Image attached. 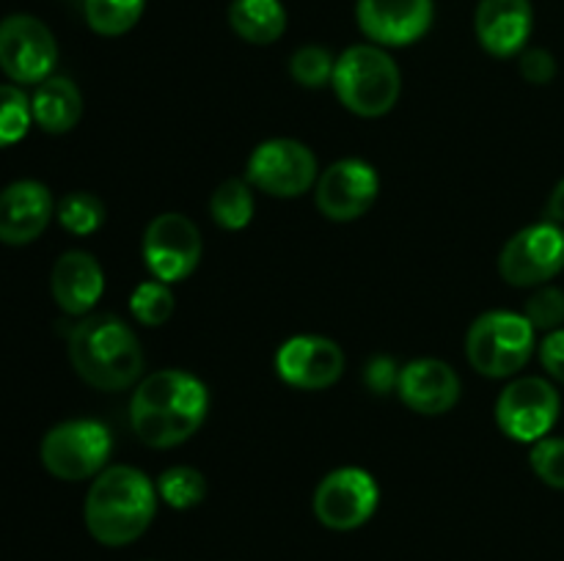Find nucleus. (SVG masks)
I'll return each mask as SVG.
<instances>
[{
  "label": "nucleus",
  "mask_w": 564,
  "mask_h": 561,
  "mask_svg": "<svg viewBox=\"0 0 564 561\" xmlns=\"http://www.w3.org/2000/svg\"><path fill=\"white\" fill-rule=\"evenodd\" d=\"M397 377H400V369L394 366L391 358H375L367 366V385L375 394H389L391 388H397Z\"/></svg>",
  "instance_id": "33"
},
{
  "label": "nucleus",
  "mask_w": 564,
  "mask_h": 561,
  "mask_svg": "<svg viewBox=\"0 0 564 561\" xmlns=\"http://www.w3.org/2000/svg\"><path fill=\"white\" fill-rule=\"evenodd\" d=\"M529 462L540 482L554 490H564V438H543L532 443Z\"/></svg>",
  "instance_id": "30"
},
{
  "label": "nucleus",
  "mask_w": 564,
  "mask_h": 561,
  "mask_svg": "<svg viewBox=\"0 0 564 561\" xmlns=\"http://www.w3.org/2000/svg\"><path fill=\"white\" fill-rule=\"evenodd\" d=\"M356 20L378 47H408L427 36L435 20L433 0H358Z\"/></svg>",
  "instance_id": "15"
},
{
  "label": "nucleus",
  "mask_w": 564,
  "mask_h": 561,
  "mask_svg": "<svg viewBox=\"0 0 564 561\" xmlns=\"http://www.w3.org/2000/svg\"><path fill=\"white\" fill-rule=\"evenodd\" d=\"M545 218H549L551 223L564 226V179L554 187V193H551L549 207H545Z\"/></svg>",
  "instance_id": "34"
},
{
  "label": "nucleus",
  "mask_w": 564,
  "mask_h": 561,
  "mask_svg": "<svg viewBox=\"0 0 564 561\" xmlns=\"http://www.w3.org/2000/svg\"><path fill=\"white\" fill-rule=\"evenodd\" d=\"M55 215L53 193L36 179L11 182L0 190V242L28 245L39 240Z\"/></svg>",
  "instance_id": "17"
},
{
  "label": "nucleus",
  "mask_w": 564,
  "mask_h": 561,
  "mask_svg": "<svg viewBox=\"0 0 564 561\" xmlns=\"http://www.w3.org/2000/svg\"><path fill=\"white\" fill-rule=\"evenodd\" d=\"M209 391L185 369H160L138 383L130 399V424L138 440L152 449H174L202 429Z\"/></svg>",
  "instance_id": "1"
},
{
  "label": "nucleus",
  "mask_w": 564,
  "mask_h": 561,
  "mask_svg": "<svg viewBox=\"0 0 564 561\" xmlns=\"http://www.w3.org/2000/svg\"><path fill=\"white\" fill-rule=\"evenodd\" d=\"M532 0H479L474 11V33L494 58H516L532 36Z\"/></svg>",
  "instance_id": "16"
},
{
  "label": "nucleus",
  "mask_w": 564,
  "mask_h": 561,
  "mask_svg": "<svg viewBox=\"0 0 564 561\" xmlns=\"http://www.w3.org/2000/svg\"><path fill=\"white\" fill-rule=\"evenodd\" d=\"M246 179L273 198H297L317 185L319 165L306 143L295 138H270L248 157Z\"/></svg>",
  "instance_id": "7"
},
{
  "label": "nucleus",
  "mask_w": 564,
  "mask_h": 561,
  "mask_svg": "<svg viewBox=\"0 0 564 561\" xmlns=\"http://www.w3.org/2000/svg\"><path fill=\"white\" fill-rule=\"evenodd\" d=\"M275 374L292 388H330L345 374V352L334 339H325V336H292L275 352Z\"/></svg>",
  "instance_id": "14"
},
{
  "label": "nucleus",
  "mask_w": 564,
  "mask_h": 561,
  "mask_svg": "<svg viewBox=\"0 0 564 561\" xmlns=\"http://www.w3.org/2000/svg\"><path fill=\"white\" fill-rule=\"evenodd\" d=\"M110 451H113V438L102 421L69 418L55 424L44 435L39 457L50 476L61 482H83V479H97L108 468Z\"/></svg>",
  "instance_id": "6"
},
{
  "label": "nucleus",
  "mask_w": 564,
  "mask_h": 561,
  "mask_svg": "<svg viewBox=\"0 0 564 561\" xmlns=\"http://www.w3.org/2000/svg\"><path fill=\"white\" fill-rule=\"evenodd\" d=\"M141 251L154 280L176 284L193 275L202 262V234L187 215L163 212L143 231Z\"/></svg>",
  "instance_id": "12"
},
{
  "label": "nucleus",
  "mask_w": 564,
  "mask_h": 561,
  "mask_svg": "<svg viewBox=\"0 0 564 561\" xmlns=\"http://www.w3.org/2000/svg\"><path fill=\"white\" fill-rule=\"evenodd\" d=\"M31 124V97L20 86H0V148L20 143Z\"/></svg>",
  "instance_id": "27"
},
{
  "label": "nucleus",
  "mask_w": 564,
  "mask_h": 561,
  "mask_svg": "<svg viewBox=\"0 0 564 561\" xmlns=\"http://www.w3.org/2000/svg\"><path fill=\"white\" fill-rule=\"evenodd\" d=\"M538 350V330L527 314L488 311L474 319L466 336L468 363L494 380L512 377Z\"/></svg>",
  "instance_id": "5"
},
{
  "label": "nucleus",
  "mask_w": 564,
  "mask_h": 561,
  "mask_svg": "<svg viewBox=\"0 0 564 561\" xmlns=\"http://www.w3.org/2000/svg\"><path fill=\"white\" fill-rule=\"evenodd\" d=\"M154 487H158V498L165 501L171 509L185 512L202 504L204 495H207V479L191 465H174L160 473Z\"/></svg>",
  "instance_id": "24"
},
{
  "label": "nucleus",
  "mask_w": 564,
  "mask_h": 561,
  "mask_svg": "<svg viewBox=\"0 0 564 561\" xmlns=\"http://www.w3.org/2000/svg\"><path fill=\"white\" fill-rule=\"evenodd\" d=\"M334 66L336 58L330 55V50L319 47V44H306L292 53L290 75L303 88H325L334 80Z\"/></svg>",
  "instance_id": "28"
},
{
  "label": "nucleus",
  "mask_w": 564,
  "mask_h": 561,
  "mask_svg": "<svg viewBox=\"0 0 564 561\" xmlns=\"http://www.w3.org/2000/svg\"><path fill=\"white\" fill-rule=\"evenodd\" d=\"M58 42L39 16L9 14L0 20V72L20 86H39L53 77Z\"/></svg>",
  "instance_id": "8"
},
{
  "label": "nucleus",
  "mask_w": 564,
  "mask_h": 561,
  "mask_svg": "<svg viewBox=\"0 0 564 561\" xmlns=\"http://www.w3.org/2000/svg\"><path fill=\"white\" fill-rule=\"evenodd\" d=\"M378 504V482L372 473L356 465L336 468L314 490V515L330 531H356L372 520Z\"/></svg>",
  "instance_id": "10"
},
{
  "label": "nucleus",
  "mask_w": 564,
  "mask_h": 561,
  "mask_svg": "<svg viewBox=\"0 0 564 561\" xmlns=\"http://www.w3.org/2000/svg\"><path fill=\"white\" fill-rule=\"evenodd\" d=\"M330 86L350 113L361 119H380L394 110L402 91V75L386 47L352 44L336 58Z\"/></svg>",
  "instance_id": "4"
},
{
  "label": "nucleus",
  "mask_w": 564,
  "mask_h": 561,
  "mask_svg": "<svg viewBox=\"0 0 564 561\" xmlns=\"http://www.w3.org/2000/svg\"><path fill=\"white\" fill-rule=\"evenodd\" d=\"M564 270V229L560 223H532L501 248L499 273L512 286H543Z\"/></svg>",
  "instance_id": "11"
},
{
  "label": "nucleus",
  "mask_w": 564,
  "mask_h": 561,
  "mask_svg": "<svg viewBox=\"0 0 564 561\" xmlns=\"http://www.w3.org/2000/svg\"><path fill=\"white\" fill-rule=\"evenodd\" d=\"M50 292L58 308L69 317H86L105 292V273L86 251H66L50 275Z\"/></svg>",
  "instance_id": "19"
},
{
  "label": "nucleus",
  "mask_w": 564,
  "mask_h": 561,
  "mask_svg": "<svg viewBox=\"0 0 564 561\" xmlns=\"http://www.w3.org/2000/svg\"><path fill=\"white\" fill-rule=\"evenodd\" d=\"M158 512V487L132 465H110L91 482L83 506L86 528L99 544L124 548L147 534Z\"/></svg>",
  "instance_id": "2"
},
{
  "label": "nucleus",
  "mask_w": 564,
  "mask_h": 561,
  "mask_svg": "<svg viewBox=\"0 0 564 561\" xmlns=\"http://www.w3.org/2000/svg\"><path fill=\"white\" fill-rule=\"evenodd\" d=\"M562 413L560 391L543 377H521L507 385L496 399V424L518 443L549 438Z\"/></svg>",
  "instance_id": "9"
},
{
  "label": "nucleus",
  "mask_w": 564,
  "mask_h": 561,
  "mask_svg": "<svg viewBox=\"0 0 564 561\" xmlns=\"http://www.w3.org/2000/svg\"><path fill=\"white\" fill-rule=\"evenodd\" d=\"M253 212H257V201H253V187L248 179L220 182L209 198V215L226 231L246 229L253 220Z\"/></svg>",
  "instance_id": "22"
},
{
  "label": "nucleus",
  "mask_w": 564,
  "mask_h": 561,
  "mask_svg": "<svg viewBox=\"0 0 564 561\" xmlns=\"http://www.w3.org/2000/svg\"><path fill=\"white\" fill-rule=\"evenodd\" d=\"M174 308V292H171V284H163V280H143L130 297L132 317L147 328H160V324L169 322Z\"/></svg>",
  "instance_id": "26"
},
{
  "label": "nucleus",
  "mask_w": 564,
  "mask_h": 561,
  "mask_svg": "<svg viewBox=\"0 0 564 561\" xmlns=\"http://www.w3.org/2000/svg\"><path fill=\"white\" fill-rule=\"evenodd\" d=\"M69 361L97 391H124L143 374L141 341L116 314H86L69 330Z\"/></svg>",
  "instance_id": "3"
},
{
  "label": "nucleus",
  "mask_w": 564,
  "mask_h": 561,
  "mask_svg": "<svg viewBox=\"0 0 564 561\" xmlns=\"http://www.w3.org/2000/svg\"><path fill=\"white\" fill-rule=\"evenodd\" d=\"M538 352L545 372L554 380H560V383H564V328L551 330V333L540 341Z\"/></svg>",
  "instance_id": "32"
},
{
  "label": "nucleus",
  "mask_w": 564,
  "mask_h": 561,
  "mask_svg": "<svg viewBox=\"0 0 564 561\" xmlns=\"http://www.w3.org/2000/svg\"><path fill=\"white\" fill-rule=\"evenodd\" d=\"M105 215L108 212H105L102 198L86 190L66 193V196L61 198L58 207H55V218H58V223L75 237H88L94 234V231L102 229Z\"/></svg>",
  "instance_id": "25"
},
{
  "label": "nucleus",
  "mask_w": 564,
  "mask_h": 561,
  "mask_svg": "<svg viewBox=\"0 0 564 561\" xmlns=\"http://www.w3.org/2000/svg\"><path fill=\"white\" fill-rule=\"evenodd\" d=\"M229 25L248 44H273L286 31V9L281 0H231Z\"/></svg>",
  "instance_id": "21"
},
{
  "label": "nucleus",
  "mask_w": 564,
  "mask_h": 561,
  "mask_svg": "<svg viewBox=\"0 0 564 561\" xmlns=\"http://www.w3.org/2000/svg\"><path fill=\"white\" fill-rule=\"evenodd\" d=\"M86 22L99 36H124L143 16L147 0H86Z\"/></svg>",
  "instance_id": "23"
},
{
  "label": "nucleus",
  "mask_w": 564,
  "mask_h": 561,
  "mask_svg": "<svg viewBox=\"0 0 564 561\" xmlns=\"http://www.w3.org/2000/svg\"><path fill=\"white\" fill-rule=\"evenodd\" d=\"M314 187H317L314 201L319 212L336 223H350L367 215L378 201L380 176L367 160L347 157L336 160L328 170H323Z\"/></svg>",
  "instance_id": "13"
},
{
  "label": "nucleus",
  "mask_w": 564,
  "mask_h": 561,
  "mask_svg": "<svg viewBox=\"0 0 564 561\" xmlns=\"http://www.w3.org/2000/svg\"><path fill=\"white\" fill-rule=\"evenodd\" d=\"M534 330H560L564 324V292L560 286H540L523 308Z\"/></svg>",
  "instance_id": "29"
},
{
  "label": "nucleus",
  "mask_w": 564,
  "mask_h": 561,
  "mask_svg": "<svg viewBox=\"0 0 564 561\" xmlns=\"http://www.w3.org/2000/svg\"><path fill=\"white\" fill-rule=\"evenodd\" d=\"M460 377L455 369L438 358H419L405 363L397 377V394L422 416H444L460 402Z\"/></svg>",
  "instance_id": "18"
},
{
  "label": "nucleus",
  "mask_w": 564,
  "mask_h": 561,
  "mask_svg": "<svg viewBox=\"0 0 564 561\" xmlns=\"http://www.w3.org/2000/svg\"><path fill=\"white\" fill-rule=\"evenodd\" d=\"M518 66H521V75L527 77L529 82H534V86H549L556 77V61L549 50H523V53L518 55Z\"/></svg>",
  "instance_id": "31"
},
{
  "label": "nucleus",
  "mask_w": 564,
  "mask_h": 561,
  "mask_svg": "<svg viewBox=\"0 0 564 561\" xmlns=\"http://www.w3.org/2000/svg\"><path fill=\"white\" fill-rule=\"evenodd\" d=\"M33 124L42 127L50 135H64L75 130L83 116L80 88L69 77H47L31 94Z\"/></svg>",
  "instance_id": "20"
}]
</instances>
